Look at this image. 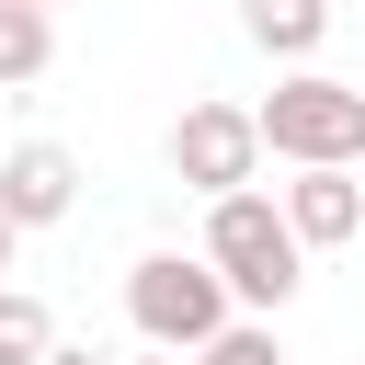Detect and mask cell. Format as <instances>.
Listing matches in <instances>:
<instances>
[{
  "label": "cell",
  "instance_id": "9c48e42d",
  "mask_svg": "<svg viewBox=\"0 0 365 365\" xmlns=\"http://www.w3.org/2000/svg\"><path fill=\"white\" fill-rule=\"evenodd\" d=\"M46 354H57V319H46V297L0 285V365H46Z\"/></svg>",
  "mask_w": 365,
  "mask_h": 365
},
{
  "label": "cell",
  "instance_id": "4fadbf2b",
  "mask_svg": "<svg viewBox=\"0 0 365 365\" xmlns=\"http://www.w3.org/2000/svg\"><path fill=\"white\" fill-rule=\"evenodd\" d=\"M11 251H23V228H11V217H0V274H11Z\"/></svg>",
  "mask_w": 365,
  "mask_h": 365
},
{
  "label": "cell",
  "instance_id": "6da1fadb",
  "mask_svg": "<svg viewBox=\"0 0 365 365\" xmlns=\"http://www.w3.org/2000/svg\"><path fill=\"white\" fill-rule=\"evenodd\" d=\"M194 251L217 262V285H228L240 319H285V297L308 285V251H297V228H285V205H274L262 182H251V194H217Z\"/></svg>",
  "mask_w": 365,
  "mask_h": 365
},
{
  "label": "cell",
  "instance_id": "ba28073f",
  "mask_svg": "<svg viewBox=\"0 0 365 365\" xmlns=\"http://www.w3.org/2000/svg\"><path fill=\"white\" fill-rule=\"evenodd\" d=\"M46 57H57V11H23V0H0V91L46 80Z\"/></svg>",
  "mask_w": 365,
  "mask_h": 365
},
{
  "label": "cell",
  "instance_id": "8fae6325",
  "mask_svg": "<svg viewBox=\"0 0 365 365\" xmlns=\"http://www.w3.org/2000/svg\"><path fill=\"white\" fill-rule=\"evenodd\" d=\"M46 365H114V354H91V342H57V354H46Z\"/></svg>",
  "mask_w": 365,
  "mask_h": 365
},
{
  "label": "cell",
  "instance_id": "7c38bea8",
  "mask_svg": "<svg viewBox=\"0 0 365 365\" xmlns=\"http://www.w3.org/2000/svg\"><path fill=\"white\" fill-rule=\"evenodd\" d=\"M114 365H182V354H148V342H137V354H114Z\"/></svg>",
  "mask_w": 365,
  "mask_h": 365
},
{
  "label": "cell",
  "instance_id": "277c9868",
  "mask_svg": "<svg viewBox=\"0 0 365 365\" xmlns=\"http://www.w3.org/2000/svg\"><path fill=\"white\" fill-rule=\"evenodd\" d=\"M171 182L182 194H251L262 182V125H251V103H182L171 114Z\"/></svg>",
  "mask_w": 365,
  "mask_h": 365
},
{
  "label": "cell",
  "instance_id": "8992f818",
  "mask_svg": "<svg viewBox=\"0 0 365 365\" xmlns=\"http://www.w3.org/2000/svg\"><path fill=\"white\" fill-rule=\"evenodd\" d=\"M274 205H285L297 251H342V240H365V171H297V182H274Z\"/></svg>",
  "mask_w": 365,
  "mask_h": 365
},
{
  "label": "cell",
  "instance_id": "5bb4252c",
  "mask_svg": "<svg viewBox=\"0 0 365 365\" xmlns=\"http://www.w3.org/2000/svg\"><path fill=\"white\" fill-rule=\"evenodd\" d=\"M23 11H57V0H23Z\"/></svg>",
  "mask_w": 365,
  "mask_h": 365
},
{
  "label": "cell",
  "instance_id": "7a4b0ae2",
  "mask_svg": "<svg viewBox=\"0 0 365 365\" xmlns=\"http://www.w3.org/2000/svg\"><path fill=\"white\" fill-rule=\"evenodd\" d=\"M251 125H262V160L285 171H365V91L331 68H285L251 103Z\"/></svg>",
  "mask_w": 365,
  "mask_h": 365
},
{
  "label": "cell",
  "instance_id": "30bf717a",
  "mask_svg": "<svg viewBox=\"0 0 365 365\" xmlns=\"http://www.w3.org/2000/svg\"><path fill=\"white\" fill-rule=\"evenodd\" d=\"M182 365H285V342H274V319H228L205 354H182Z\"/></svg>",
  "mask_w": 365,
  "mask_h": 365
},
{
  "label": "cell",
  "instance_id": "5b68a950",
  "mask_svg": "<svg viewBox=\"0 0 365 365\" xmlns=\"http://www.w3.org/2000/svg\"><path fill=\"white\" fill-rule=\"evenodd\" d=\"M68 205H80V160L57 137H11L0 148V217L11 228H57Z\"/></svg>",
  "mask_w": 365,
  "mask_h": 365
},
{
  "label": "cell",
  "instance_id": "52a82bcc",
  "mask_svg": "<svg viewBox=\"0 0 365 365\" xmlns=\"http://www.w3.org/2000/svg\"><path fill=\"white\" fill-rule=\"evenodd\" d=\"M240 34L262 57H285V68H308L331 46V0H240Z\"/></svg>",
  "mask_w": 365,
  "mask_h": 365
},
{
  "label": "cell",
  "instance_id": "3957f363",
  "mask_svg": "<svg viewBox=\"0 0 365 365\" xmlns=\"http://www.w3.org/2000/svg\"><path fill=\"white\" fill-rule=\"evenodd\" d=\"M125 319H137L148 354H205L240 308H228V285H217L205 251H137L125 262Z\"/></svg>",
  "mask_w": 365,
  "mask_h": 365
},
{
  "label": "cell",
  "instance_id": "9a60e30c",
  "mask_svg": "<svg viewBox=\"0 0 365 365\" xmlns=\"http://www.w3.org/2000/svg\"><path fill=\"white\" fill-rule=\"evenodd\" d=\"M354 91H365V80H354Z\"/></svg>",
  "mask_w": 365,
  "mask_h": 365
}]
</instances>
